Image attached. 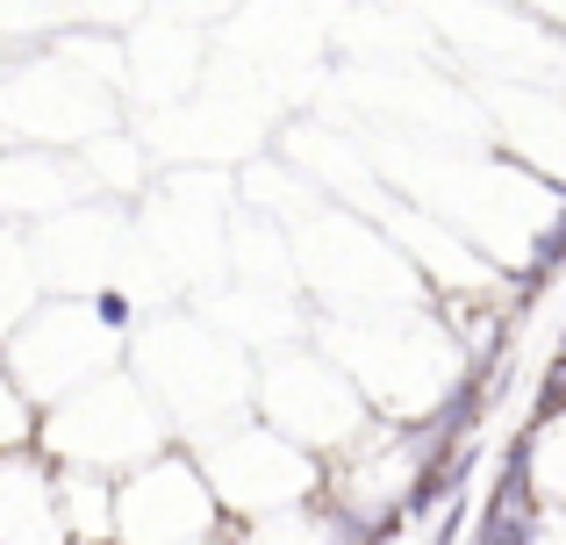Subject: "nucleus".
<instances>
[{"mask_svg": "<svg viewBox=\"0 0 566 545\" xmlns=\"http://www.w3.org/2000/svg\"><path fill=\"white\" fill-rule=\"evenodd\" d=\"M86 308H94V323L115 337V345H123V337L137 331V302H129L123 287H94V294H86Z\"/></svg>", "mask_w": 566, "mask_h": 545, "instance_id": "8", "label": "nucleus"}, {"mask_svg": "<svg viewBox=\"0 0 566 545\" xmlns=\"http://www.w3.org/2000/svg\"><path fill=\"white\" fill-rule=\"evenodd\" d=\"M222 532H237V524L187 446L158 452L137 474L115 481V545H216Z\"/></svg>", "mask_w": 566, "mask_h": 545, "instance_id": "2", "label": "nucleus"}, {"mask_svg": "<svg viewBox=\"0 0 566 545\" xmlns=\"http://www.w3.org/2000/svg\"><path fill=\"white\" fill-rule=\"evenodd\" d=\"M216 545H237V532H222V538H216Z\"/></svg>", "mask_w": 566, "mask_h": 545, "instance_id": "10", "label": "nucleus"}, {"mask_svg": "<svg viewBox=\"0 0 566 545\" xmlns=\"http://www.w3.org/2000/svg\"><path fill=\"white\" fill-rule=\"evenodd\" d=\"M538 452L545 438L516 431L495 460V481L481 489V510H473V538L467 545H545V524H553V495L538 481Z\"/></svg>", "mask_w": 566, "mask_h": 545, "instance_id": "3", "label": "nucleus"}, {"mask_svg": "<svg viewBox=\"0 0 566 545\" xmlns=\"http://www.w3.org/2000/svg\"><path fill=\"white\" fill-rule=\"evenodd\" d=\"M553 359H566V323H559V345H553Z\"/></svg>", "mask_w": 566, "mask_h": 545, "instance_id": "9", "label": "nucleus"}, {"mask_svg": "<svg viewBox=\"0 0 566 545\" xmlns=\"http://www.w3.org/2000/svg\"><path fill=\"white\" fill-rule=\"evenodd\" d=\"M481 460H488L481 438H473V446L438 452V460H423V467H416V481H409V495H401V524H409V532H430V524H438L444 510L459 503V495H473Z\"/></svg>", "mask_w": 566, "mask_h": 545, "instance_id": "5", "label": "nucleus"}, {"mask_svg": "<svg viewBox=\"0 0 566 545\" xmlns=\"http://www.w3.org/2000/svg\"><path fill=\"white\" fill-rule=\"evenodd\" d=\"M94 545H115V538H94Z\"/></svg>", "mask_w": 566, "mask_h": 545, "instance_id": "11", "label": "nucleus"}, {"mask_svg": "<svg viewBox=\"0 0 566 545\" xmlns=\"http://www.w3.org/2000/svg\"><path fill=\"white\" fill-rule=\"evenodd\" d=\"M187 452L201 460V474L216 489V503L230 510V524H259V517H280V510H302L323 489L316 452H302L294 438H280L259 417L208 423V431L187 438Z\"/></svg>", "mask_w": 566, "mask_h": 545, "instance_id": "1", "label": "nucleus"}, {"mask_svg": "<svg viewBox=\"0 0 566 545\" xmlns=\"http://www.w3.org/2000/svg\"><path fill=\"white\" fill-rule=\"evenodd\" d=\"M36 438H43V409L29 402V388L14 380V366L0 359V460L36 452Z\"/></svg>", "mask_w": 566, "mask_h": 545, "instance_id": "6", "label": "nucleus"}, {"mask_svg": "<svg viewBox=\"0 0 566 545\" xmlns=\"http://www.w3.org/2000/svg\"><path fill=\"white\" fill-rule=\"evenodd\" d=\"M559 417H566V359H553V366L538 374V388H531V431L545 438Z\"/></svg>", "mask_w": 566, "mask_h": 545, "instance_id": "7", "label": "nucleus"}, {"mask_svg": "<svg viewBox=\"0 0 566 545\" xmlns=\"http://www.w3.org/2000/svg\"><path fill=\"white\" fill-rule=\"evenodd\" d=\"M0 545H80L65 510V467L51 452L0 460Z\"/></svg>", "mask_w": 566, "mask_h": 545, "instance_id": "4", "label": "nucleus"}]
</instances>
